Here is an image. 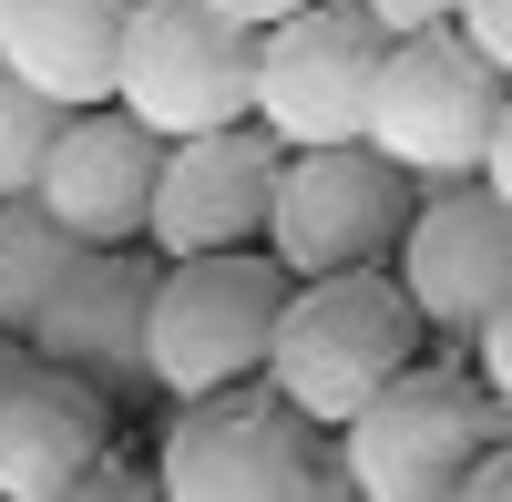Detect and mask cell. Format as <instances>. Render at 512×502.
I'll use <instances>...</instances> for the list:
<instances>
[{
	"label": "cell",
	"mask_w": 512,
	"mask_h": 502,
	"mask_svg": "<svg viewBox=\"0 0 512 502\" xmlns=\"http://www.w3.org/2000/svg\"><path fill=\"white\" fill-rule=\"evenodd\" d=\"M420 339H431V318L410 308L400 277H379V267L297 277L287 318H277V349H267V390L297 400L318 431H349L400 369H420Z\"/></svg>",
	"instance_id": "6da1fadb"
},
{
	"label": "cell",
	"mask_w": 512,
	"mask_h": 502,
	"mask_svg": "<svg viewBox=\"0 0 512 502\" xmlns=\"http://www.w3.org/2000/svg\"><path fill=\"white\" fill-rule=\"evenodd\" d=\"M502 103H512V72L461 21H431V31L390 41V62H379L369 144L390 164H410L420 185H461V175H482V154L502 134Z\"/></svg>",
	"instance_id": "7a4b0ae2"
},
{
	"label": "cell",
	"mask_w": 512,
	"mask_h": 502,
	"mask_svg": "<svg viewBox=\"0 0 512 502\" xmlns=\"http://www.w3.org/2000/svg\"><path fill=\"white\" fill-rule=\"evenodd\" d=\"M287 267L277 257H164L154 277V390L164 400H216L267 380V349H277V318H287Z\"/></svg>",
	"instance_id": "3957f363"
},
{
	"label": "cell",
	"mask_w": 512,
	"mask_h": 502,
	"mask_svg": "<svg viewBox=\"0 0 512 502\" xmlns=\"http://www.w3.org/2000/svg\"><path fill=\"white\" fill-rule=\"evenodd\" d=\"M164 502H287V492H349V462H318V421L277 390L185 400V421L154 451Z\"/></svg>",
	"instance_id": "277c9868"
},
{
	"label": "cell",
	"mask_w": 512,
	"mask_h": 502,
	"mask_svg": "<svg viewBox=\"0 0 512 502\" xmlns=\"http://www.w3.org/2000/svg\"><path fill=\"white\" fill-rule=\"evenodd\" d=\"M502 431H512V410L482 380L400 369V380L338 431V462H349V492L359 502H451Z\"/></svg>",
	"instance_id": "5b68a950"
},
{
	"label": "cell",
	"mask_w": 512,
	"mask_h": 502,
	"mask_svg": "<svg viewBox=\"0 0 512 502\" xmlns=\"http://www.w3.org/2000/svg\"><path fill=\"white\" fill-rule=\"evenodd\" d=\"M420 216V175L390 164L369 134L359 144H297L277 175V216H267V257L287 277H328V267H379L400 257V236Z\"/></svg>",
	"instance_id": "8992f818"
},
{
	"label": "cell",
	"mask_w": 512,
	"mask_h": 502,
	"mask_svg": "<svg viewBox=\"0 0 512 502\" xmlns=\"http://www.w3.org/2000/svg\"><path fill=\"white\" fill-rule=\"evenodd\" d=\"M113 103L134 123H154L164 144L246 123L256 113V21L216 11V0H134Z\"/></svg>",
	"instance_id": "52a82bcc"
},
{
	"label": "cell",
	"mask_w": 512,
	"mask_h": 502,
	"mask_svg": "<svg viewBox=\"0 0 512 502\" xmlns=\"http://www.w3.org/2000/svg\"><path fill=\"white\" fill-rule=\"evenodd\" d=\"M379 62H390V31L359 0H308V11L256 31V123L287 154L297 144H359Z\"/></svg>",
	"instance_id": "ba28073f"
},
{
	"label": "cell",
	"mask_w": 512,
	"mask_h": 502,
	"mask_svg": "<svg viewBox=\"0 0 512 502\" xmlns=\"http://www.w3.org/2000/svg\"><path fill=\"white\" fill-rule=\"evenodd\" d=\"M277 175H287V144L267 123H216V134H175L164 144V175H154V226L144 246L154 257H226V246H256L277 216Z\"/></svg>",
	"instance_id": "9c48e42d"
},
{
	"label": "cell",
	"mask_w": 512,
	"mask_h": 502,
	"mask_svg": "<svg viewBox=\"0 0 512 502\" xmlns=\"http://www.w3.org/2000/svg\"><path fill=\"white\" fill-rule=\"evenodd\" d=\"M390 267H400V287H410V308L431 318V339L472 349L482 318L502 308V287H512V205H502L482 175L431 185Z\"/></svg>",
	"instance_id": "30bf717a"
},
{
	"label": "cell",
	"mask_w": 512,
	"mask_h": 502,
	"mask_svg": "<svg viewBox=\"0 0 512 502\" xmlns=\"http://www.w3.org/2000/svg\"><path fill=\"white\" fill-rule=\"evenodd\" d=\"M154 277H164V257L93 246V257L52 287V308L31 318V349L82 369V380H103L113 400L154 390Z\"/></svg>",
	"instance_id": "8fae6325"
},
{
	"label": "cell",
	"mask_w": 512,
	"mask_h": 502,
	"mask_svg": "<svg viewBox=\"0 0 512 502\" xmlns=\"http://www.w3.org/2000/svg\"><path fill=\"white\" fill-rule=\"evenodd\" d=\"M154 175H164V134L154 123H134L123 103H82L62 123L52 164H41V205H52L72 236H93V246H144Z\"/></svg>",
	"instance_id": "7c38bea8"
},
{
	"label": "cell",
	"mask_w": 512,
	"mask_h": 502,
	"mask_svg": "<svg viewBox=\"0 0 512 502\" xmlns=\"http://www.w3.org/2000/svg\"><path fill=\"white\" fill-rule=\"evenodd\" d=\"M113 441V390L82 380L62 359H31L11 390H0V492L11 502H52L103 462Z\"/></svg>",
	"instance_id": "4fadbf2b"
},
{
	"label": "cell",
	"mask_w": 512,
	"mask_h": 502,
	"mask_svg": "<svg viewBox=\"0 0 512 502\" xmlns=\"http://www.w3.org/2000/svg\"><path fill=\"white\" fill-rule=\"evenodd\" d=\"M134 0H0V62L41 82L52 103H113Z\"/></svg>",
	"instance_id": "5bb4252c"
},
{
	"label": "cell",
	"mask_w": 512,
	"mask_h": 502,
	"mask_svg": "<svg viewBox=\"0 0 512 502\" xmlns=\"http://www.w3.org/2000/svg\"><path fill=\"white\" fill-rule=\"evenodd\" d=\"M93 257V236H72L41 195H0V328H21L31 339V318L52 308V287Z\"/></svg>",
	"instance_id": "9a60e30c"
},
{
	"label": "cell",
	"mask_w": 512,
	"mask_h": 502,
	"mask_svg": "<svg viewBox=\"0 0 512 502\" xmlns=\"http://www.w3.org/2000/svg\"><path fill=\"white\" fill-rule=\"evenodd\" d=\"M72 103H52L41 82H21L11 62H0V195H41V164H52Z\"/></svg>",
	"instance_id": "2e32d148"
},
{
	"label": "cell",
	"mask_w": 512,
	"mask_h": 502,
	"mask_svg": "<svg viewBox=\"0 0 512 502\" xmlns=\"http://www.w3.org/2000/svg\"><path fill=\"white\" fill-rule=\"evenodd\" d=\"M472 359H482V390L512 410V287H502V308L482 318V339H472Z\"/></svg>",
	"instance_id": "e0dca14e"
},
{
	"label": "cell",
	"mask_w": 512,
	"mask_h": 502,
	"mask_svg": "<svg viewBox=\"0 0 512 502\" xmlns=\"http://www.w3.org/2000/svg\"><path fill=\"white\" fill-rule=\"evenodd\" d=\"M461 31H472L482 41V52L512 72V0H461Z\"/></svg>",
	"instance_id": "ac0fdd59"
},
{
	"label": "cell",
	"mask_w": 512,
	"mask_h": 502,
	"mask_svg": "<svg viewBox=\"0 0 512 502\" xmlns=\"http://www.w3.org/2000/svg\"><path fill=\"white\" fill-rule=\"evenodd\" d=\"M359 11H369L379 31H390V41H410V31H431V21H451L441 0H359Z\"/></svg>",
	"instance_id": "d6986e66"
},
{
	"label": "cell",
	"mask_w": 512,
	"mask_h": 502,
	"mask_svg": "<svg viewBox=\"0 0 512 502\" xmlns=\"http://www.w3.org/2000/svg\"><path fill=\"white\" fill-rule=\"evenodd\" d=\"M461 492H472V502H512V431L472 462V482H461Z\"/></svg>",
	"instance_id": "ffe728a7"
},
{
	"label": "cell",
	"mask_w": 512,
	"mask_h": 502,
	"mask_svg": "<svg viewBox=\"0 0 512 502\" xmlns=\"http://www.w3.org/2000/svg\"><path fill=\"white\" fill-rule=\"evenodd\" d=\"M482 185L512 205V103H502V134H492V154H482Z\"/></svg>",
	"instance_id": "44dd1931"
},
{
	"label": "cell",
	"mask_w": 512,
	"mask_h": 502,
	"mask_svg": "<svg viewBox=\"0 0 512 502\" xmlns=\"http://www.w3.org/2000/svg\"><path fill=\"white\" fill-rule=\"evenodd\" d=\"M216 11H236V21L267 31V21H287V11H308V0H216Z\"/></svg>",
	"instance_id": "7402d4cb"
},
{
	"label": "cell",
	"mask_w": 512,
	"mask_h": 502,
	"mask_svg": "<svg viewBox=\"0 0 512 502\" xmlns=\"http://www.w3.org/2000/svg\"><path fill=\"white\" fill-rule=\"evenodd\" d=\"M31 359H41V349L21 339V328H0V390H11V380H21V369H31Z\"/></svg>",
	"instance_id": "603a6c76"
},
{
	"label": "cell",
	"mask_w": 512,
	"mask_h": 502,
	"mask_svg": "<svg viewBox=\"0 0 512 502\" xmlns=\"http://www.w3.org/2000/svg\"><path fill=\"white\" fill-rule=\"evenodd\" d=\"M441 11H461V0H441Z\"/></svg>",
	"instance_id": "cb8c5ba5"
}]
</instances>
